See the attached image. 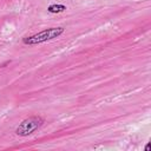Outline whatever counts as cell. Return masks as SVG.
Returning <instances> with one entry per match:
<instances>
[{"label":"cell","instance_id":"cell-1","mask_svg":"<svg viewBox=\"0 0 151 151\" xmlns=\"http://www.w3.org/2000/svg\"><path fill=\"white\" fill-rule=\"evenodd\" d=\"M64 32H65L64 27H51V28L44 29L39 33H35L33 35L25 37L22 39V42L25 45H38V44H41V42H45L48 40H53L58 37H60Z\"/></svg>","mask_w":151,"mask_h":151},{"label":"cell","instance_id":"cell-4","mask_svg":"<svg viewBox=\"0 0 151 151\" xmlns=\"http://www.w3.org/2000/svg\"><path fill=\"white\" fill-rule=\"evenodd\" d=\"M149 149H150V144L147 143V144H146V146H145V151H149Z\"/></svg>","mask_w":151,"mask_h":151},{"label":"cell","instance_id":"cell-2","mask_svg":"<svg viewBox=\"0 0 151 151\" xmlns=\"http://www.w3.org/2000/svg\"><path fill=\"white\" fill-rule=\"evenodd\" d=\"M44 123H45V120L40 116L28 117L19 124V126L15 129V133L20 137H26V136L33 133L34 131H37L38 129H40L44 125Z\"/></svg>","mask_w":151,"mask_h":151},{"label":"cell","instance_id":"cell-3","mask_svg":"<svg viewBox=\"0 0 151 151\" xmlns=\"http://www.w3.org/2000/svg\"><path fill=\"white\" fill-rule=\"evenodd\" d=\"M65 9H66V6L61 4H52L47 7V11L50 13H60V12H64Z\"/></svg>","mask_w":151,"mask_h":151}]
</instances>
